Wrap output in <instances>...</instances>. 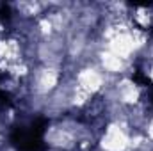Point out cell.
I'll list each match as a JSON object with an SVG mask.
<instances>
[{
  "label": "cell",
  "mask_w": 153,
  "mask_h": 151,
  "mask_svg": "<svg viewBox=\"0 0 153 151\" xmlns=\"http://www.w3.org/2000/svg\"><path fill=\"white\" fill-rule=\"evenodd\" d=\"M0 103H9V96L2 87H0Z\"/></svg>",
  "instance_id": "cell-3"
},
{
  "label": "cell",
  "mask_w": 153,
  "mask_h": 151,
  "mask_svg": "<svg viewBox=\"0 0 153 151\" xmlns=\"http://www.w3.org/2000/svg\"><path fill=\"white\" fill-rule=\"evenodd\" d=\"M11 18V9L7 4H0V20L2 21H7Z\"/></svg>",
  "instance_id": "cell-2"
},
{
  "label": "cell",
  "mask_w": 153,
  "mask_h": 151,
  "mask_svg": "<svg viewBox=\"0 0 153 151\" xmlns=\"http://www.w3.org/2000/svg\"><path fill=\"white\" fill-rule=\"evenodd\" d=\"M48 121L38 117L29 124L14 126L9 133V141L16 151H43L45 150V132Z\"/></svg>",
  "instance_id": "cell-1"
}]
</instances>
